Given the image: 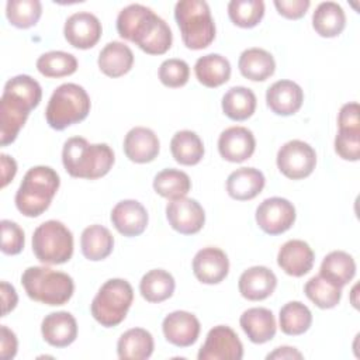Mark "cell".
Instances as JSON below:
<instances>
[{
	"mask_svg": "<svg viewBox=\"0 0 360 360\" xmlns=\"http://www.w3.org/2000/svg\"><path fill=\"white\" fill-rule=\"evenodd\" d=\"M117 31L121 38L136 44L149 55L166 53L173 42L169 24L142 4H129L118 13Z\"/></svg>",
	"mask_w": 360,
	"mask_h": 360,
	"instance_id": "obj_1",
	"label": "cell"
},
{
	"mask_svg": "<svg viewBox=\"0 0 360 360\" xmlns=\"http://www.w3.org/2000/svg\"><path fill=\"white\" fill-rule=\"evenodd\" d=\"M42 98L41 84L28 75H18L6 82L0 98V143L14 142L30 112Z\"/></svg>",
	"mask_w": 360,
	"mask_h": 360,
	"instance_id": "obj_2",
	"label": "cell"
},
{
	"mask_svg": "<svg viewBox=\"0 0 360 360\" xmlns=\"http://www.w3.org/2000/svg\"><path fill=\"white\" fill-rule=\"evenodd\" d=\"M114 160V152L107 143H89L82 136L69 138L62 149L65 170L77 179H100L110 172Z\"/></svg>",
	"mask_w": 360,
	"mask_h": 360,
	"instance_id": "obj_3",
	"label": "cell"
},
{
	"mask_svg": "<svg viewBox=\"0 0 360 360\" xmlns=\"http://www.w3.org/2000/svg\"><path fill=\"white\" fill-rule=\"evenodd\" d=\"M59 174L49 166H34L22 177L15 193L17 210L30 218L44 214L59 188Z\"/></svg>",
	"mask_w": 360,
	"mask_h": 360,
	"instance_id": "obj_4",
	"label": "cell"
},
{
	"mask_svg": "<svg viewBox=\"0 0 360 360\" xmlns=\"http://www.w3.org/2000/svg\"><path fill=\"white\" fill-rule=\"evenodd\" d=\"M21 284L31 300L52 307L66 304L75 291V283L69 274L46 266L25 269Z\"/></svg>",
	"mask_w": 360,
	"mask_h": 360,
	"instance_id": "obj_5",
	"label": "cell"
},
{
	"mask_svg": "<svg viewBox=\"0 0 360 360\" xmlns=\"http://www.w3.org/2000/svg\"><path fill=\"white\" fill-rule=\"evenodd\" d=\"M174 18L183 44L188 49H204L215 38V22L204 0H180L174 6Z\"/></svg>",
	"mask_w": 360,
	"mask_h": 360,
	"instance_id": "obj_6",
	"label": "cell"
},
{
	"mask_svg": "<svg viewBox=\"0 0 360 360\" xmlns=\"http://www.w3.org/2000/svg\"><path fill=\"white\" fill-rule=\"evenodd\" d=\"M90 97L76 83H63L56 87L48 101L45 118L51 128L62 131L83 121L90 112Z\"/></svg>",
	"mask_w": 360,
	"mask_h": 360,
	"instance_id": "obj_7",
	"label": "cell"
},
{
	"mask_svg": "<svg viewBox=\"0 0 360 360\" xmlns=\"http://www.w3.org/2000/svg\"><path fill=\"white\" fill-rule=\"evenodd\" d=\"M132 301V285L124 278H110L97 291L90 311L101 326L112 328L125 319Z\"/></svg>",
	"mask_w": 360,
	"mask_h": 360,
	"instance_id": "obj_8",
	"label": "cell"
},
{
	"mask_svg": "<svg viewBox=\"0 0 360 360\" xmlns=\"http://www.w3.org/2000/svg\"><path fill=\"white\" fill-rule=\"evenodd\" d=\"M32 252L45 264L66 263L73 255V235L60 221H45L32 233Z\"/></svg>",
	"mask_w": 360,
	"mask_h": 360,
	"instance_id": "obj_9",
	"label": "cell"
},
{
	"mask_svg": "<svg viewBox=\"0 0 360 360\" xmlns=\"http://www.w3.org/2000/svg\"><path fill=\"white\" fill-rule=\"evenodd\" d=\"M278 170L291 180H301L308 177L316 165L315 149L300 139L285 142L277 152Z\"/></svg>",
	"mask_w": 360,
	"mask_h": 360,
	"instance_id": "obj_10",
	"label": "cell"
},
{
	"mask_svg": "<svg viewBox=\"0 0 360 360\" xmlns=\"http://www.w3.org/2000/svg\"><path fill=\"white\" fill-rule=\"evenodd\" d=\"M197 357L198 360H240L243 345L232 328L218 325L207 333Z\"/></svg>",
	"mask_w": 360,
	"mask_h": 360,
	"instance_id": "obj_11",
	"label": "cell"
},
{
	"mask_svg": "<svg viewBox=\"0 0 360 360\" xmlns=\"http://www.w3.org/2000/svg\"><path fill=\"white\" fill-rule=\"evenodd\" d=\"M256 222L269 235H280L295 222V207L287 198L270 197L256 208Z\"/></svg>",
	"mask_w": 360,
	"mask_h": 360,
	"instance_id": "obj_12",
	"label": "cell"
},
{
	"mask_svg": "<svg viewBox=\"0 0 360 360\" xmlns=\"http://www.w3.org/2000/svg\"><path fill=\"white\" fill-rule=\"evenodd\" d=\"M166 218L174 231L183 235H193L204 226L205 212L198 201L181 197L167 202Z\"/></svg>",
	"mask_w": 360,
	"mask_h": 360,
	"instance_id": "obj_13",
	"label": "cell"
},
{
	"mask_svg": "<svg viewBox=\"0 0 360 360\" xmlns=\"http://www.w3.org/2000/svg\"><path fill=\"white\" fill-rule=\"evenodd\" d=\"M103 27L100 20L89 13L79 11L68 17L63 27V35L66 41L77 49L93 48L101 37Z\"/></svg>",
	"mask_w": 360,
	"mask_h": 360,
	"instance_id": "obj_14",
	"label": "cell"
},
{
	"mask_svg": "<svg viewBox=\"0 0 360 360\" xmlns=\"http://www.w3.org/2000/svg\"><path fill=\"white\" fill-rule=\"evenodd\" d=\"M162 330L169 343L177 347H188L197 342L201 325L194 314L173 311L165 316Z\"/></svg>",
	"mask_w": 360,
	"mask_h": 360,
	"instance_id": "obj_15",
	"label": "cell"
},
{
	"mask_svg": "<svg viewBox=\"0 0 360 360\" xmlns=\"http://www.w3.org/2000/svg\"><path fill=\"white\" fill-rule=\"evenodd\" d=\"M229 271V260L226 253L215 246L200 249L193 259V273L195 278L204 284L221 283Z\"/></svg>",
	"mask_w": 360,
	"mask_h": 360,
	"instance_id": "obj_16",
	"label": "cell"
},
{
	"mask_svg": "<svg viewBox=\"0 0 360 360\" xmlns=\"http://www.w3.org/2000/svg\"><path fill=\"white\" fill-rule=\"evenodd\" d=\"M256 148V139L250 129L245 127H229L218 138L219 155L232 163H240L249 159Z\"/></svg>",
	"mask_w": 360,
	"mask_h": 360,
	"instance_id": "obj_17",
	"label": "cell"
},
{
	"mask_svg": "<svg viewBox=\"0 0 360 360\" xmlns=\"http://www.w3.org/2000/svg\"><path fill=\"white\" fill-rule=\"evenodd\" d=\"M110 219L114 228L124 236L134 238L143 233L148 225L146 208L136 200H122L111 210Z\"/></svg>",
	"mask_w": 360,
	"mask_h": 360,
	"instance_id": "obj_18",
	"label": "cell"
},
{
	"mask_svg": "<svg viewBox=\"0 0 360 360\" xmlns=\"http://www.w3.org/2000/svg\"><path fill=\"white\" fill-rule=\"evenodd\" d=\"M315 253L311 246L301 239L287 240L277 253V264L284 273L292 277H302L314 266Z\"/></svg>",
	"mask_w": 360,
	"mask_h": 360,
	"instance_id": "obj_19",
	"label": "cell"
},
{
	"mask_svg": "<svg viewBox=\"0 0 360 360\" xmlns=\"http://www.w3.org/2000/svg\"><path fill=\"white\" fill-rule=\"evenodd\" d=\"M304 101V91L292 80H277L266 91L267 107L277 115L295 114Z\"/></svg>",
	"mask_w": 360,
	"mask_h": 360,
	"instance_id": "obj_20",
	"label": "cell"
},
{
	"mask_svg": "<svg viewBox=\"0 0 360 360\" xmlns=\"http://www.w3.org/2000/svg\"><path fill=\"white\" fill-rule=\"evenodd\" d=\"M277 285L276 274L266 266L246 269L238 281L239 292L249 301H262L273 294Z\"/></svg>",
	"mask_w": 360,
	"mask_h": 360,
	"instance_id": "obj_21",
	"label": "cell"
},
{
	"mask_svg": "<svg viewBox=\"0 0 360 360\" xmlns=\"http://www.w3.org/2000/svg\"><path fill=\"white\" fill-rule=\"evenodd\" d=\"M41 333L48 345L66 347L77 338V322L70 312H51L42 319Z\"/></svg>",
	"mask_w": 360,
	"mask_h": 360,
	"instance_id": "obj_22",
	"label": "cell"
},
{
	"mask_svg": "<svg viewBox=\"0 0 360 360\" xmlns=\"http://www.w3.org/2000/svg\"><path fill=\"white\" fill-rule=\"evenodd\" d=\"M159 149L158 135L146 127H134L124 138V152L135 163L152 162L159 155Z\"/></svg>",
	"mask_w": 360,
	"mask_h": 360,
	"instance_id": "obj_23",
	"label": "cell"
},
{
	"mask_svg": "<svg viewBox=\"0 0 360 360\" xmlns=\"http://www.w3.org/2000/svg\"><path fill=\"white\" fill-rule=\"evenodd\" d=\"M240 328L250 342L262 345L271 340L276 335L277 325L273 312L263 307L246 309L239 319Z\"/></svg>",
	"mask_w": 360,
	"mask_h": 360,
	"instance_id": "obj_24",
	"label": "cell"
},
{
	"mask_svg": "<svg viewBox=\"0 0 360 360\" xmlns=\"http://www.w3.org/2000/svg\"><path fill=\"white\" fill-rule=\"evenodd\" d=\"M264 183V174L259 169L240 167L228 176L226 191L233 200L246 201L257 197L262 193Z\"/></svg>",
	"mask_w": 360,
	"mask_h": 360,
	"instance_id": "obj_25",
	"label": "cell"
},
{
	"mask_svg": "<svg viewBox=\"0 0 360 360\" xmlns=\"http://www.w3.org/2000/svg\"><path fill=\"white\" fill-rule=\"evenodd\" d=\"M97 63L105 76L120 77L132 69L134 53L124 42L112 41L100 51Z\"/></svg>",
	"mask_w": 360,
	"mask_h": 360,
	"instance_id": "obj_26",
	"label": "cell"
},
{
	"mask_svg": "<svg viewBox=\"0 0 360 360\" xmlns=\"http://www.w3.org/2000/svg\"><path fill=\"white\" fill-rule=\"evenodd\" d=\"M155 342L143 328H132L124 332L117 342V353L121 360H145L153 353Z\"/></svg>",
	"mask_w": 360,
	"mask_h": 360,
	"instance_id": "obj_27",
	"label": "cell"
},
{
	"mask_svg": "<svg viewBox=\"0 0 360 360\" xmlns=\"http://www.w3.org/2000/svg\"><path fill=\"white\" fill-rule=\"evenodd\" d=\"M243 77L253 82H264L276 70V62L270 52L262 48L245 49L238 60Z\"/></svg>",
	"mask_w": 360,
	"mask_h": 360,
	"instance_id": "obj_28",
	"label": "cell"
},
{
	"mask_svg": "<svg viewBox=\"0 0 360 360\" xmlns=\"http://www.w3.org/2000/svg\"><path fill=\"white\" fill-rule=\"evenodd\" d=\"M194 73L202 86L214 89L229 80L231 63L219 53H208L197 59Z\"/></svg>",
	"mask_w": 360,
	"mask_h": 360,
	"instance_id": "obj_29",
	"label": "cell"
},
{
	"mask_svg": "<svg viewBox=\"0 0 360 360\" xmlns=\"http://www.w3.org/2000/svg\"><path fill=\"white\" fill-rule=\"evenodd\" d=\"M312 27L323 38L338 37L346 27V14L340 4L322 1L312 14Z\"/></svg>",
	"mask_w": 360,
	"mask_h": 360,
	"instance_id": "obj_30",
	"label": "cell"
},
{
	"mask_svg": "<svg viewBox=\"0 0 360 360\" xmlns=\"http://www.w3.org/2000/svg\"><path fill=\"white\" fill-rule=\"evenodd\" d=\"M82 253L91 262H98L108 257L114 248V236L103 225H90L84 228L80 238Z\"/></svg>",
	"mask_w": 360,
	"mask_h": 360,
	"instance_id": "obj_31",
	"label": "cell"
},
{
	"mask_svg": "<svg viewBox=\"0 0 360 360\" xmlns=\"http://www.w3.org/2000/svg\"><path fill=\"white\" fill-rule=\"evenodd\" d=\"M319 274L333 284L343 287L353 280L356 274V262L349 253L333 250L323 257Z\"/></svg>",
	"mask_w": 360,
	"mask_h": 360,
	"instance_id": "obj_32",
	"label": "cell"
},
{
	"mask_svg": "<svg viewBox=\"0 0 360 360\" xmlns=\"http://www.w3.org/2000/svg\"><path fill=\"white\" fill-rule=\"evenodd\" d=\"M256 96L245 86L231 87L222 97V111L233 121H245L256 110Z\"/></svg>",
	"mask_w": 360,
	"mask_h": 360,
	"instance_id": "obj_33",
	"label": "cell"
},
{
	"mask_svg": "<svg viewBox=\"0 0 360 360\" xmlns=\"http://www.w3.org/2000/svg\"><path fill=\"white\" fill-rule=\"evenodd\" d=\"M170 150L174 160L184 166H194L200 163L204 156V145L200 136L190 131H177L170 141Z\"/></svg>",
	"mask_w": 360,
	"mask_h": 360,
	"instance_id": "obj_34",
	"label": "cell"
},
{
	"mask_svg": "<svg viewBox=\"0 0 360 360\" xmlns=\"http://www.w3.org/2000/svg\"><path fill=\"white\" fill-rule=\"evenodd\" d=\"M176 283L173 276L163 269H153L145 273L139 283L141 295L148 302H162L174 292Z\"/></svg>",
	"mask_w": 360,
	"mask_h": 360,
	"instance_id": "obj_35",
	"label": "cell"
},
{
	"mask_svg": "<svg viewBox=\"0 0 360 360\" xmlns=\"http://www.w3.org/2000/svg\"><path fill=\"white\" fill-rule=\"evenodd\" d=\"M278 323L283 333L288 336H298L309 329L312 323V314L305 304L300 301H290L281 307Z\"/></svg>",
	"mask_w": 360,
	"mask_h": 360,
	"instance_id": "obj_36",
	"label": "cell"
},
{
	"mask_svg": "<svg viewBox=\"0 0 360 360\" xmlns=\"http://www.w3.org/2000/svg\"><path fill=\"white\" fill-rule=\"evenodd\" d=\"M190 188L191 180L188 174L177 169H163L153 179V190L170 201L186 197Z\"/></svg>",
	"mask_w": 360,
	"mask_h": 360,
	"instance_id": "obj_37",
	"label": "cell"
},
{
	"mask_svg": "<svg viewBox=\"0 0 360 360\" xmlns=\"http://www.w3.org/2000/svg\"><path fill=\"white\" fill-rule=\"evenodd\" d=\"M304 292L318 308L322 309L336 307L342 298V287L333 284L321 274L314 276L307 281Z\"/></svg>",
	"mask_w": 360,
	"mask_h": 360,
	"instance_id": "obj_38",
	"label": "cell"
},
{
	"mask_svg": "<svg viewBox=\"0 0 360 360\" xmlns=\"http://www.w3.org/2000/svg\"><path fill=\"white\" fill-rule=\"evenodd\" d=\"M37 69L45 77L70 76L77 70V59L63 51H49L37 59Z\"/></svg>",
	"mask_w": 360,
	"mask_h": 360,
	"instance_id": "obj_39",
	"label": "cell"
},
{
	"mask_svg": "<svg viewBox=\"0 0 360 360\" xmlns=\"http://www.w3.org/2000/svg\"><path fill=\"white\" fill-rule=\"evenodd\" d=\"M42 14V4L38 0H8L6 17L17 28H30L38 22Z\"/></svg>",
	"mask_w": 360,
	"mask_h": 360,
	"instance_id": "obj_40",
	"label": "cell"
},
{
	"mask_svg": "<svg viewBox=\"0 0 360 360\" xmlns=\"http://www.w3.org/2000/svg\"><path fill=\"white\" fill-rule=\"evenodd\" d=\"M228 15L240 28L256 27L264 15V3L262 0H231Z\"/></svg>",
	"mask_w": 360,
	"mask_h": 360,
	"instance_id": "obj_41",
	"label": "cell"
},
{
	"mask_svg": "<svg viewBox=\"0 0 360 360\" xmlns=\"http://www.w3.org/2000/svg\"><path fill=\"white\" fill-rule=\"evenodd\" d=\"M159 80L166 87H181L188 82L190 77V66L186 60L172 58L166 59L159 66Z\"/></svg>",
	"mask_w": 360,
	"mask_h": 360,
	"instance_id": "obj_42",
	"label": "cell"
},
{
	"mask_svg": "<svg viewBox=\"0 0 360 360\" xmlns=\"http://www.w3.org/2000/svg\"><path fill=\"white\" fill-rule=\"evenodd\" d=\"M335 152L345 160L360 159V129H343L335 136Z\"/></svg>",
	"mask_w": 360,
	"mask_h": 360,
	"instance_id": "obj_43",
	"label": "cell"
},
{
	"mask_svg": "<svg viewBox=\"0 0 360 360\" xmlns=\"http://www.w3.org/2000/svg\"><path fill=\"white\" fill-rule=\"evenodd\" d=\"M1 252L4 255H18L24 248V231L10 219H1Z\"/></svg>",
	"mask_w": 360,
	"mask_h": 360,
	"instance_id": "obj_44",
	"label": "cell"
},
{
	"mask_svg": "<svg viewBox=\"0 0 360 360\" xmlns=\"http://www.w3.org/2000/svg\"><path fill=\"white\" fill-rule=\"evenodd\" d=\"M309 6V0H274V7L278 14L288 20H298L304 17Z\"/></svg>",
	"mask_w": 360,
	"mask_h": 360,
	"instance_id": "obj_45",
	"label": "cell"
},
{
	"mask_svg": "<svg viewBox=\"0 0 360 360\" xmlns=\"http://www.w3.org/2000/svg\"><path fill=\"white\" fill-rule=\"evenodd\" d=\"M360 107L359 103L352 101L342 105L339 115H338V124L339 128L343 129H360V118H359Z\"/></svg>",
	"mask_w": 360,
	"mask_h": 360,
	"instance_id": "obj_46",
	"label": "cell"
},
{
	"mask_svg": "<svg viewBox=\"0 0 360 360\" xmlns=\"http://www.w3.org/2000/svg\"><path fill=\"white\" fill-rule=\"evenodd\" d=\"M1 338H0V356L3 360H10L15 356L18 342L15 338V333L8 329L6 325H1Z\"/></svg>",
	"mask_w": 360,
	"mask_h": 360,
	"instance_id": "obj_47",
	"label": "cell"
},
{
	"mask_svg": "<svg viewBox=\"0 0 360 360\" xmlns=\"http://www.w3.org/2000/svg\"><path fill=\"white\" fill-rule=\"evenodd\" d=\"M1 304H3V316H6L10 311H13L18 302V295L15 292V288L8 284L7 281H1Z\"/></svg>",
	"mask_w": 360,
	"mask_h": 360,
	"instance_id": "obj_48",
	"label": "cell"
},
{
	"mask_svg": "<svg viewBox=\"0 0 360 360\" xmlns=\"http://www.w3.org/2000/svg\"><path fill=\"white\" fill-rule=\"evenodd\" d=\"M0 160H1V187H6L17 173V163L11 156L6 153L0 155Z\"/></svg>",
	"mask_w": 360,
	"mask_h": 360,
	"instance_id": "obj_49",
	"label": "cell"
},
{
	"mask_svg": "<svg viewBox=\"0 0 360 360\" xmlns=\"http://www.w3.org/2000/svg\"><path fill=\"white\" fill-rule=\"evenodd\" d=\"M266 359H278V360H284V359H302V354L295 349V347H290V346H281L277 347L274 352L269 353L266 356Z\"/></svg>",
	"mask_w": 360,
	"mask_h": 360,
	"instance_id": "obj_50",
	"label": "cell"
}]
</instances>
